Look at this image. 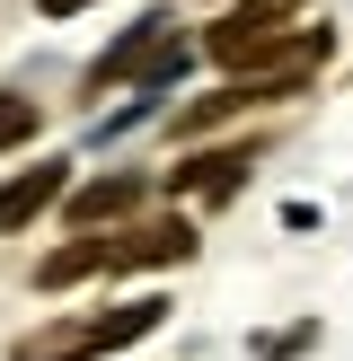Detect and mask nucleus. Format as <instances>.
Returning a JSON list of instances; mask_svg holds the SVG:
<instances>
[{
  "mask_svg": "<svg viewBox=\"0 0 353 361\" xmlns=\"http://www.w3.org/2000/svg\"><path fill=\"white\" fill-rule=\"evenodd\" d=\"M203 53L221 71H282V62H327L335 35L327 27H292V9H274V0H239L229 18H212L203 27Z\"/></svg>",
  "mask_w": 353,
  "mask_h": 361,
  "instance_id": "f257e3e1",
  "label": "nucleus"
},
{
  "mask_svg": "<svg viewBox=\"0 0 353 361\" xmlns=\"http://www.w3.org/2000/svg\"><path fill=\"white\" fill-rule=\"evenodd\" d=\"M194 221H115V274H141V264H194Z\"/></svg>",
  "mask_w": 353,
  "mask_h": 361,
  "instance_id": "f03ea898",
  "label": "nucleus"
},
{
  "mask_svg": "<svg viewBox=\"0 0 353 361\" xmlns=\"http://www.w3.org/2000/svg\"><path fill=\"white\" fill-rule=\"evenodd\" d=\"M71 194V176H62V159H35V168H18L9 185H0V238H18L27 221H44L53 203Z\"/></svg>",
  "mask_w": 353,
  "mask_h": 361,
  "instance_id": "7ed1b4c3",
  "label": "nucleus"
},
{
  "mask_svg": "<svg viewBox=\"0 0 353 361\" xmlns=\"http://www.w3.org/2000/svg\"><path fill=\"white\" fill-rule=\"evenodd\" d=\"M247 168H256V141H229V150H194L186 168H168V194H212V203H221V194L239 185Z\"/></svg>",
  "mask_w": 353,
  "mask_h": 361,
  "instance_id": "20e7f679",
  "label": "nucleus"
},
{
  "mask_svg": "<svg viewBox=\"0 0 353 361\" xmlns=\"http://www.w3.org/2000/svg\"><path fill=\"white\" fill-rule=\"evenodd\" d=\"M88 274H115V229H80L71 247H53L44 264H35V291H71V282H88Z\"/></svg>",
  "mask_w": 353,
  "mask_h": 361,
  "instance_id": "39448f33",
  "label": "nucleus"
},
{
  "mask_svg": "<svg viewBox=\"0 0 353 361\" xmlns=\"http://www.w3.org/2000/svg\"><path fill=\"white\" fill-rule=\"evenodd\" d=\"M88 353H106L97 344V317H53V326H35V335L9 344V361H88Z\"/></svg>",
  "mask_w": 353,
  "mask_h": 361,
  "instance_id": "423d86ee",
  "label": "nucleus"
},
{
  "mask_svg": "<svg viewBox=\"0 0 353 361\" xmlns=\"http://www.w3.org/2000/svg\"><path fill=\"white\" fill-rule=\"evenodd\" d=\"M133 203H141V176H97V185L71 194V221L80 229H115V221H133Z\"/></svg>",
  "mask_w": 353,
  "mask_h": 361,
  "instance_id": "0eeeda50",
  "label": "nucleus"
},
{
  "mask_svg": "<svg viewBox=\"0 0 353 361\" xmlns=\"http://www.w3.org/2000/svg\"><path fill=\"white\" fill-rule=\"evenodd\" d=\"M159 35H168V18H141V27L124 35V44L106 53L97 71H88V88H97V97H106V88H115V80H133V71H150V53H159Z\"/></svg>",
  "mask_w": 353,
  "mask_h": 361,
  "instance_id": "6e6552de",
  "label": "nucleus"
},
{
  "mask_svg": "<svg viewBox=\"0 0 353 361\" xmlns=\"http://www.w3.org/2000/svg\"><path fill=\"white\" fill-rule=\"evenodd\" d=\"M35 97H0V150H18V141H35Z\"/></svg>",
  "mask_w": 353,
  "mask_h": 361,
  "instance_id": "1a4fd4ad",
  "label": "nucleus"
},
{
  "mask_svg": "<svg viewBox=\"0 0 353 361\" xmlns=\"http://www.w3.org/2000/svg\"><path fill=\"white\" fill-rule=\"evenodd\" d=\"M71 9H88V0H44V18H71Z\"/></svg>",
  "mask_w": 353,
  "mask_h": 361,
  "instance_id": "9d476101",
  "label": "nucleus"
}]
</instances>
